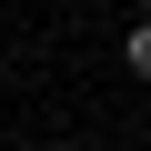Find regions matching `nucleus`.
Masks as SVG:
<instances>
[{
    "mask_svg": "<svg viewBox=\"0 0 151 151\" xmlns=\"http://www.w3.org/2000/svg\"><path fill=\"white\" fill-rule=\"evenodd\" d=\"M131 70H141V81H151V20L131 30Z\"/></svg>",
    "mask_w": 151,
    "mask_h": 151,
    "instance_id": "f257e3e1",
    "label": "nucleus"
}]
</instances>
